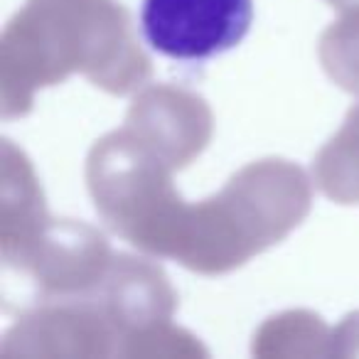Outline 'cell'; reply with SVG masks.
<instances>
[{
  "label": "cell",
  "mask_w": 359,
  "mask_h": 359,
  "mask_svg": "<svg viewBox=\"0 0 359 359\" xmlns=\"http://www.w3.org/2000/svg\"><path fill=\"white\" fill-rule=\"evenodd\" d=\"M254 20V0H143L140 30L155 52L205 62L236 47Z\"/></svg>",
  "instance_id": "6da1fadb"
},
{
  "label": "cell",
  "mask_w": 359,
  "mask_h": 359,
  "mask_svg": "<svg viewBox=\"0 0 359 359\" xmlns=\"http://www.w3.org/2000/svg\"><path fill=\"white\" fill-rule=\"evenodd\" d=\"M315 170L330 197L359 202V109L349 114L339 135L320 153Z\"/></svg>",
  "instance_id": "7a4b0ae2"
},
{
  "label": "cell",
  "mask_w": 359,
  "mask_h": 359,
  "mask_svg": "<svg viewBox=\"0 0 359 359\" xmlns=\"http://www.w3.org/2000/svg\"><path fill=\"white\" fill-rule=\"evenodd\" d=\"M320 55L330 76L359 94V6L325 32Z\"/></svg>",
  "instance_id": "3957f363"
},
{
  "label": "cell",
  "mask_w": 359,
  "mask_h": 359,
  "mask_svg": "<svg viewBox=\"0 0 359 359\" xmlns=\"http://www.w3.org/2000/svg\"><path fill=\"white\" fill-rule=\"evenodd\" d=\"M332 3H337V6H342V8H347V6L357 8L359 6V0H332Z\"/></svg>",
  "instance_id": "277c9868"
}]
</instances>
